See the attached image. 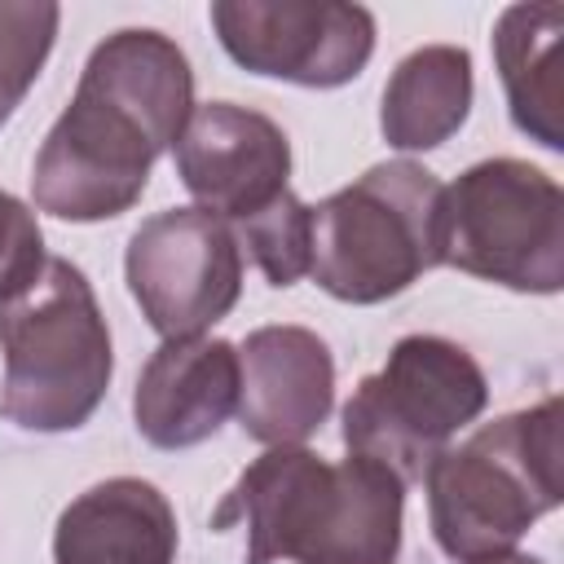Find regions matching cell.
I'll return each mask as SVG.
<instances>
[{
  "mask_svg": "<svg viewBox=\"0 0 564 564\" xmlns=\"http://www.w3.org/2000/svg\"><path fill=\"white\" fill-rule=\"evenodd\" d=\"M189 115L194 70L172 35L154 26L106 35L88 53L70 106L35 150V207L75 225L132 212L154 159L181 141Z\"/></svg>",
  "mask_w": 564,
  "mask_h": 564,
  "instance_id": "cell-1",
  "label": "cell"
},
{
  "mask_svg": "<svg viewBox=\"0 0 564 564\" xmlns=\"http://www.w3.org/2000/svg\"><path fill=\"white\" fill-rule=\"evenodd\" d=\"M401 516L405 485L383 463L273 445L220 498L212 529L242 524L247 564H397Z\"/></svg>",
  "mask_w": 564,
  "mask_h": 564,
  "instance_id": "cell-2",
  "label": "cell"
},
{
  "mask_svg": "<svg viewBox=\"0 0 564 564\" xmlns=\"http://www.w3.org/2000/svg\"><path fill=\"white\" fill-rule=\"evenodd\" d=\"M560 397L498 414L463 445H445L423 471L436 546L454 564L516 551L538 516L564 498Z\"/></svg>",
  "mask_w": 564,
  "mask_h": 564,
  "instance_id": "cell-3",
  "label": "cell"
},
{
  "mask_svg": "<svg viewBox=\"0 0 564 564\" xmlns=\"http://www.w3.org/2000/svg\"><path fill=\"white\" fill-rule=\"evenodd\" d=\"M0 419L22 432H75L110 392L115 348L93 282L48 256L40 278L0 304Z\"/></svg>",
  "mask_w": 564,
  "mask_h": 564,
  "instance_id": "cell-4",
  "label": "cell"
},
{
  "mask_svg": "<svg viewBox=\"0 0 564 564\" xmlns=\"http://www.w3.org/2000/svg\"><path fill=\"white\" fill-rule=\"evenodd\" d=\"M445 185L414 159L366 167L313 207L308 278L344 304H383L441 264Z\"/></svg>",
  "mask_w": 564,
  "mask_h": 564,
  "instance_id": "cell-5",
  "label": "cell"
},
{
  "mask_svg": "<svg viewBox=\"0 0 564 564\" xmlns=\"http://www.w3.org/2000/svg\"><path fill=\"white\" fill-rule=\"evenodd\" d=\"M485 405L489 379L463 344L445 335H405L344 401L339 436L348 454L375 458L401 485H414Z\"/></svg>",
  "mask_w": 564,
  "mask_h": 564,
  "instance_id": "cell-6",
  "label": "cell"
},
{
  "mask_svg": "<svg viewBox=\"0 0 564 564\" xmlns=\"http://www.w3.org/2000/svg\"><path fill=\"white\" fill-rule=\"evenodd\" d=\"M441 264L520 291L564 286V189L529 159H480L445 185Z\"/></svg>",
  "mask_w": 564,
  "mask_h": 564,
  "instance_id": "cell-7",
  "label": "cell"
},
{
  "mask_svg": "<svg viewBox=\"0 0 564 564\" xmlns=\"http://www.w3.org/2000/svg\"><path fill=\"white\" fill-rule=\"evenodd\" d=\"M123 278L141 317L163 339H194L238 304L242 247L220 216L167 207L132 229Z\"/></svg>",
  "mask_w": 564,
  "mask_h": 564,
  "instance_id": "cell-8",
  "label": "cell"
},
{
  "mask_svg": "<svg viewBox=\"0 0 564 564\" xmlns=\"http://www.w3.org/2000/svg\"><path fill=\"white\" fill-rule=\"evenodd\" d=\"M220 48L247 70L300 88L352 84L375 53V18L344 0H216Z\"/></svg>",
  "mask_w": 564,
  "mask_h": 564,
  "instance_id": "cell-9",
  "label": "cell"
},
{
  "mask_svg": "<svg viewBox=\"0 0 564 564\" xmlns=\"http://www.w3.org/2000/svg\"><path fill=\"white\" fill-rule=\"evenodd\" d=\"M172 159L181 185L225 225L264 212L278 194H286L291 176V141L282 123L238 101L194 106Z\"/></svg>",
  "mask_w": 564,
  "mask_h": 564,
  "instance_id": "cell-10",
  "label": "cell"
},
{
  "mask_svg": "<svg viewBox=\"0 0 564 564\" xmlns=\"http://www.w3.org/2000/svg\"><path fill=\"white\" fill-rule=\"evenodd\" d=\"M335 405V357L308 326H260L238 344V423L260 445H304Z\"/></svg>",
  "mask_w": 564,
  "mask_h": 564,
  "instance_id": "cell-11",
  "label": "cell"
},
{
  "mask_svg": "<svg viewBox=\"0 0 564 564\" xmlns=\"http://www.w3.org/2000/svg\"><path fill=\"white\" fill-rule=\"evenodd\" d=\"M238 410V348L229 339H163L141 366L132 423L154 449H194Z\"/></svg>",
  "mask_w": 564,
  "mask_h": 564,
  "instance_id": "cell-12",
  "label": "cell"
},
{
  "mask_svg": "<svg viewBox=\"0 0 564 564\" xmlns=\"http://www.w3.org/2000/svg\"><path fill=\"white\" fill-rule=\"evenodd\" d=\"M176 511L141 476H110L66 502L53 564H176Z\"/></svg>",
  "mask_w": 564,
  "mask_h": 564,
  "instance_id": "cell-13",
  "label": "cell"
},
{
  "mask_svg": "<svg viewBox=\"0 0 564 564\" xmlns=\"http://www.w3.org/2000/svg\"><path fill=\"white\" fill-rule=\"evenodd\" d=\"M560 40L564 4H507L494 22V66L507 93L511 123L542 150H564L560 119Z\"/></svg>",
  "mask_w": 564,
  "mask_h": 564,
  "instance_id": "cell-14",
  "label": "cell"
},
{
  "mask_svg": "<svg viewBox=\"0 0 564 564\" xmlns=\"http://www.w3.org/2000/svg\"><path fill=\"white\" fill-rule=\"evenodd\" d=\"M471 53L463 44H423L397 62L379 106V132L392 150H436L471 115Z\"/></svg>",
  "mask_w": 564,
  "mask_h": 564,
  "instance_id": "cell-15",
  "label": "cell"
},
{
  "mask_svg": "<svg viewBox=\"0 0 564 564\" xmlns=\"http://www.w3.org/2000/svg\"><path fill=\"white\" fill-rule=\"evenodd\" d=\"M238 247H247V256L256 260V269L264 273L269 286H295L308 273V256H313V207L300 203L291 189L278 194L264 212L229 225Z\"/></svg>",
  "mask_w": 564,
  "mask_h": 564,
  "instance_id": "cell-16",
  "label": "cell"
},
{
  "mask_svg": "<svg viewBox=\"0 0 564 564\" xmlns=\"http://www.w3.org/2000/svg\"><path fill=\"white\" fill-rule=\"evenodd\" d=\"M57 22L62 9L53 0H0V128L40 79L57 40Z\"/></svg>",
  "mask_w": 564,
  "mask_h": 564,
  "instance_id": "cell-17",
  "label": "cell"
},
{
  "mask_svg": "<svg viewBox=\"0 0 564 564\" xmlns=\"http://www.w3.org/2000/svg\"><path fill=\"white\" fill-rule=\"evenodd\" d=\"M44 260L48 256H44V234H40L35 212L9 189H0V304L18 295L22 286H31Z\"/></svg>",
  "mask_w": 564,
  "mask_h": 564,
  "instance_id": "cell-18",
  "label": "cell"
}]
</instances>
